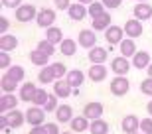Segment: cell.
I'll return each mask as SVG.
<instances>
[{
	"mask_svg": "<svg viewBox=\"0 0 152 134\" xmlns=\"http://www.w3.org/2000/svg\"><path fill=\"white\" fill-rule=\"evenodd\" d=\"M109 75V69L105 65H91L89 71H87V77L93 81V83H103Z\"/></svg>",
	"mask_w": 152,
	"mask_h": 134,
	"instance_id": "12",
	"label": "cell"
},
{
	"mask_svg": "<svg viewBox=\"0 0 152 134\" xmlns=\"http://www.w3.org/2000/svg\"><path fill=\"white\" fill-rule=\"evenodd\" d=\"M134 134H140V132H134Z\"/></svg>",
	"mask_w": 152,
	"mask_h": 134,
	"instance_id": "52",
	"label": "cell"
},
{
	"mask_svg": "<svg viewBox=\"0 0 152 134\" xmlns=\"http://www.w3.org/2000/svg\"><path fill=\"white\" fill-rule=\"evenodd\" d=\"M36 50H39L42 53H45V55H53L56 53V45L51 44V42H48V39H42V42H38V47Z\"/></svg>",
	"mask_w": 152,
	"mask_h": 134,
	"instance_id": "35",
	"label": "cell"
},
{
	"mask_svg": "<svg viewBox=\"0 0 152 134\" xmlns=\"http://www.w3.org/2000/svg\"><path fill=\"white\" fill-rule=\"evenodd\" d=\"M6 118H8V126L14 130V128H20V126L26 122V112H22V111L16 109V111L6 112Z\"/></svg>",
	"mask_w": 152,
	"mask_h": 134,
	"instance_id": "16",
	"label": "cell"
},
{
	"mask_svg": "<svg viewBox=\"0 0 152 134\" xmlns=\"http://www.w3.org/2000/svg\"><path fill=\"white\" fill-rule=\"evenodd\" d=\"M105 39L109 45H121V42L124 39V28L121 26H111L109 30H105Z\"/></svg>",
	"mask_w": 152,
	"mask_h": 134,
	"instance_id": "10",
	"label": "cell"
},
{
	"mask_svg": "<svg viewBox=\"0 0 152 134\" xmlns=\"http://www.w3.org/2000/svg\"><path fill=\"white\" fill-rule=\"evenodd\" d=\"M65 81H67L73 89H79L85 81V73L81 71V69H71V71L67 73V77H65Z\"/></svg>",
	"mask_w": 152,
	"mask_h": 134,
	"instance_id": "23",
	"label": "cell"
},
{
	"mask_svg": "<svg viewBox=\"0 0 152 134\" xmlns=\"http://www.w3.org/2000/svg\"><path fill=\"white\" fill-rule=\"evenodd\" d=\"M132 12H134V18L140 20V22L152 20V6L148 4V2H138V4L132 8Z\"/></svg>",
	"mask_w": 152,
	"mask_h": 134,
	"instance_id": "15",
	"label": "cell"
},
{
	"mask_svg": "<svg viewBox=\"0 0 152 134\" xmlns=\"http://www.w3.org/2000/svg\"><path fill=\"white\" fill-rule=\"evenodd\" d=\"M20 45V39L16 36H10V34H4L0 36V51H12Z\"/></svg>",
	"mask_w": 152,
	"mask_h": 134,
	"instance_id": "22",
	"label": "cell"
},
{
	"mask_svg": "<svg viewBox=\"0 0 152 134\" xmlns=\"http://www.w3.org/2000/svg\"><path fill=\"white\" fill-rule=\"evenodd\" d=\"M140 93L146 97H152V79L146 77L144 81H140Z\"/></svg>",
	"mask_w": 152,
	"mask_h": 134,
	"instance_id": "39",
	"label": "cell"
},
{
	"mask_svg": "<svg viewBox=\"0 0 152 134\" xmlns=\"http://www.w3.org/2000/svg\"><path fill=\"white\" fill-rule=\"evenodd\" d=\"M59 51H61V55H67V57H73L75 51H77V42L71 38H65L59 45Z\"/></svg>",
	"mask_w": 152,
	"mask_h": 134,
	"instance_id": "27",
	"label": "cell"
},
{
	"mask_svg": "<svg viewBox=\"0 0 152 134\" xmlns=\"http://www.w3.org/2000/svg\"><path fill=\"white\" fill-rule=\"evenodd\" d=\"M89 132L91 134H109V122H107V120H103V118L91 120Z\"/></svg>",
	"mask_w": 152,
	"mask_h": 134,
	"instance_id": "28",
	"label": "cell"
},
{
	"mask_svg": "<svg viewBox=\"0 0 152 134\" xmlns=\"http://www.w3.org/2000/svg\"><path fill=\"white\" fill-rule=\"evenodd\" d=\"M79 45L85 47V50H93L97 45L95 30H81V32H79Z\"/></svg>",
	"mask_w": 152,
	"mask_h": 134,
	"instance_id": "11",
	"label": "cell"
},
{
	"mask_svg": "<svg viewBox=\"0 0 152 134\" xmlns=\"http://www.w3.org/2000/svg\"><path fill=\"white\" fill-rule=\"evenodd\" d=\"M109 89H111V93H113L115 97H124V95L130 91V81H129L126 77H121V75H117V77L111 81Z\"/></svg>",
	"mask_w": 152,
	"mask_h": 134,
	"instance_id": "2",
	"label": "cell"
},
{
	"mask_svg": "<svg viewBox=\"0 0 152 134\" xmlns=\"http://www.w3.org/2000/svg\"><path fill=\"white\" fill-rule=\"evenodd\" d=\"M38 81L42 85H50V83H56V77H53V71H51V67L50 65H45L39 69L38 73Z\"/></svg>",
	"mask_w": 152,
	"mask_h": 134,
	"instance_id": "30",
	"label": "cell"
},
{
	"mask_svg": "<svg viewBox=\"0 0 152 134\" xmlns=\"http://www.w3.org/2000/svg\"><path fill=\"white\" fill-rule=\"evenodd\" d=\"M16 87H18V83L4 73L2 79H0V89H2V93H4V95H12V93L16 91Z\"/></svg>",
	"mask_w": 152,
	"mask_h": 134,
	"instance_id": "29",
	"label": "cell"
},
{
	"mask_svg": "<svg viewBox=\"0 0 152 134\" xmlns=\"http://www.w3.org/2000/svg\"><path fill=\"white\" fill-rule=\"evenodd\" d=\"M57 106H59V103H57V97L51 93L50 99H48V103L44 105V111H45V112H56V111H57Z\"/></svg>",
	"mask_w": 152,
	"mask_h": 134,
	"instance_id": "37",
	"label": "cell"
},
{
	"mask_svg": "<svg viewBox=\"0 0 152 134\" xmlns=\"http://www.w3.org/2000/svg\"><path fill=\"white\" fill-rule=\"evenodd\" d=\"M93 28L91 30H95V32H105V30H109L113 24H111V14L109 12H105V14H101V16H97L93 18V24H91Z\"/></svg>",
	"mask_w": 152,
	"mask_h": 134,
	"instance_id": "18",
	"label": "cell"
},
{
	"mask_svg": "<svg viewBox=\"0 0 152 134\" xmlns=\"http://www.w3.org/2000/svg\"><path fill=\"white\" fill-rule=\"evenodd\" d=\"M103 4H105V8H111V10H113V8H118V6L123 4V0H101Z\"/></svg>",
	"mask_w": 152,
	"mask_h": 134,
	"instance_id": "44",
	"label": "cell"
},
{
	"mask_svg": "<svg viewBox=\"0 0 152 134\" xmlns=\"http://www.w3.org/2000/svg\"><path fill=\"white\" fill-rule=\"evenodd\" d=\"M6 75L10 79H14L16 83H22L24 81V77H26V69H24L22 65H12L8 71H6Z\"/></svg>",
	"mask_w": 152,
	"mask_h": 134,
	"instance_id": "32",
	"label": "cell"
},
{
	"mask_svg": "<svg viewBox=\"0 0 152 134\" xmlns=\"http://www.w3.org/2000/svg\"><path fill=\"white\" fill-rule=\"evenodd\" d=\"M36 91H38V87H36L32 81H26V83L20 87V93H18V97H20V100H24V103H34Z\"/></svg>",
	"mask_w": 152,
	"mask_h": 134,
	"instance_id": "14",
	"label": "cell"
},
{
	"mask_svg": "<svg viewBox=\"0 0 152 134\" xmlns=\"http://www.w3.org/2000/svg\"><path fill=\"white\" fill-rule=\"evenodd\" d=\"M89 61L91 65H105V61L109 59V50L107 47H99V45H95L93 50H89Z\"/></svg>",
	"mask_w": 152,
	"mask_h": 134,
	"instance_id": "8",
	"label": "cell"
},
{
	"mask_svg": "<svg viewBox=\"0 0 152 134\" xmlns=\"http://www.w3.org/2000/svg\"><path fill=\"white\" fill-rule=\"evenodd\" d=\"M138 2H146V0H138Z\"/></svg>",
	"mask_w": 152,
	"mask_h": 134,
	"instance_id": "51",
	"label": "cell"
},
{
	"mask_svg": "<svg viewBox=\"0 0 152 134\" xmlns=\"http://www.w3.org/2000/svg\"><path fill=\"white\" fill-rule=\"evenodd\" d=\"M10 67H12V59H10V55H8V51H0V69L8 71Z\"/></svg>",
	"mask_w": 152,
	"mask_h": 134,
	"instance_id": "38",
	"label": "cell"
},
{
	"mask_svg": "<svg viewBox=\"0 0 152 134\" xmlns=\"http://www.w3.org/2000/svg\"><path fill=\"white\" fill-rule=\"evenodd\" d=\"M118 50H121V55L123 57H126V59H129V57H134L136 55V44H134V39H123V42H121V45H118Z\"/></svg>",
	"mask_w": 152,
	"mask_h": 134,
	"instance_id": "24",
	"label": "cell"
},
{
	"mask_svg": "<svg viewBox=\"0 0 152 134\" xmlns=\"http://www.w3.org/2000/svg\"><path fill=\"white\" fill-rule=\"evenodd\" d=\"M28 134H48V132H45V126H32Z\"/></svg>",
	"mask_w": 152,
	"mask_h": 134,
	"instance_id": "46",
	"label": "cell"
},
{
	"mask_svg": "<svg viewBox=\"0 0 152 134\" xmlns=\"http://www.w3.org/2000/svg\"><path fill=\"white\" fill-rule=\"evenodd\" d=\"M51 71H53V77H56V81H59V79H63V77H67V73H69V69L65 65H63L61 61H56V63H51Z\"/></svg>",
	"mask_w": 152,
	"mask_h": 134,
	"instance_id": "33",
	"label": "cell"
},
{
	"mask_svg": "<svg viewBox=\"0 0 152 134\" xmlns=\"http://www.w3.org/2000/svg\"><path fill=\"white\" fill-rule=\"evenodd\" d=\"M146 111H148V114H150V117H152V100H150V103H148V105H146Z\"/></svg>",
	"mask_w": 152,
	"mask_h": 134,
	"instance_id": "48",
	"label": "cell"
},
{
	"mask_svg": "<svg viewBox=\"0 0 152 134\" xmlns=\"http://www.w3.org/2000/svg\"><path fill=\"white\" fill-rule=\"evenodd\" d=\"M53 114H56L57 122H71V120H73V109L69 105H59Z\"/></svg>",
	"mask_w": 152,
	"mask_h": 134,
	"instance_id": "21",
	"label": "cell"
},
{
	"mask_svg": "<svg viewBox=\"0 0 152 134\" xmlns=\"http://www.w3.org/2000/svg\"><path fill=\"white\" fill-rule=\"evenodd\" d=\"M103 111H105L103 103H99V100H91V103H87V105H85L83 117L89 118V120H97V118L103 117Z\"/></svg>",
	"mask_w": 152,
	"mask_h": 134,
	"instance_id": "6",
	"label": "cell"
},
{
	"mask_svg": "<svg viewBox=\"0 0 152 134\" xmlns=\"http://www.w3.org/2000/svg\"><path fill=\"white\" fill-rule=\"evenodd\" d=\"M121 128H123L124 134H134L140 130V118L136 117V114H126L123 117L121 120Z\"/></svg>",
	"mask_w": 152,
	"mask_h": 134,
	"instance_id": "7",
	"label": "cell"
},
{
	"mask_svg": "<svg viewBox=\"0 0 152 134\" xmlns=\"http://www.w3.org/2000/svg\"><path fill=\"white\" fill-rule=\"evenodd\" d=\"M140 130H142V134H152V118H142Z\"/></svg>",
	"mask_w": 152,
	"mask_h": 134,
	"instance_id": "40",
	"label": "cell"
},
{
	"mask_svg": "<svg viewBox=\"0 0 152 134\" xmlns=\"http://www.w3.org/2000/svg\"><path fill=\"white\" fill-rule=\"evenodd\" d=\"M18 99H20V97H16L14 93H12V95H2L0 97V112L6 114V112H10V111H16Z\"/></svg>",
	"mask_w": 152,
	"mask_h": 134,
	"instance_id": "17",
	"label": "cell"
},
{
	"mask_svg": "<svg viewBox=\"0 0 152 134\" xmlns=\"http://www.w3.org/2000/svg\"><path fill=\"white\" fill-rule=\"evenodd\" d=\"M53 95H56L57 99H67L69 95H73V87H71L65 79H59V81L53 83Z\"/></svg>",
	"mask_w": 152,
	"mask_h": 134,
	"instance_id": "13",
	"label": "cell"
},
{
	"mask_svg": "<svg viewBox=\"0 0 152 134\" xmlns=\"http://www.w3.org/2000/svg\"><path fill=\"white\" fill-rule=\"evenodd\" d=\"M61 134H71V132H61Z\"/></svg>",
	"mask_w": 152,
	"mask_h": 134,
	"instance_id": "50",
	"label": "cell"
},
{
	"mask_svg": "<svg viewBox=\"0 0 152 134\" xmlns=\"http://www.w3.org/2000/svg\"><path fill=\"white\" fill-rule=\"evenodd\" d=\"M45 132L48 134H61V130H59V122H45Z\"/></svg>",
	"mask_w": 152,
	"mask_h": 134,
	"instance_id": "41",
	"label": "cell"
},
{
	"mask_svg": "<svg viewBox=\"0 0 152 134\" xmlns=\"http://www.w3.org/2000/svg\"><path fill=\"white\" fill-rule=\"evenodd\" d=\"M45 39H48V42H51L53 45H57V44L61 45V42L65 38H63V32L57 28V26H51V28L45 30Z\"/></svg>",
	"mask_w": 152,
	"mask_h": 134,
	"instance_id": "26",
	"label": "cell"
},
{
	"mask_svg": "<svg viewBox=\"0 0 152 134\" xmlns=\"http://www.w3.org/2000/svg\"><path fill=\"white\" fill-rule=\"evenodd\" d=\"M87 10H89V16L91 18H97V16H101V14H105V4L103 2H99V0H95L93 4H89L87 6Z\"/></svg>",
	"mask_w": 152,
	"mask_h": 134,
	"instance_id": "34",
	"label": "cell"
},
{
	"mask_svg": "<svg viewBox=\"0 0 152 134\" xmlns=\"http://www.w3.org/2000/svg\"><path fill=\"white\" fill-rule=\"evenodd\" d=\"M2 6H4V8H14V10H18V8L22 6V0H2Z\"/></svg>",
	"mask_w": 152,
	"mask_h": 134,
	"instance_id": "42",
	"label": "cell"
},
{
	"mask_svg": "<svg viewBox=\"0 0 152 134\" xmlns=\"http://www.w3.org/2000/svg\"><path fill=\"white\" fill-rule=\"evenodd\" d=\"M123 28H124L126 38H130V39L140 38L142 32H144V28H142V22H140V20H136V18H132V20H126V24H124Z\"/></svg>",
	"mask_w": 152,
	"mask_h": 134,
	"instance_id": "9",
	"label": "cell"
},
{
	"mask_svg": "<svg viewBox=\"0 0 152 134\" xmlns=\"http://www.w3.org/2000/svg\"><path fill=\"white\" fill-rule=\"evenodd\" d=\"M53 4H56V8H59V10H69V8H71V0H53Z\"/></svg>",
	"mask_w": 152,
	"mask_h": 134,
	"instance_id": "43",
	"label": "cell"
},
{
	"mask_svg": "<svg viewBox=\"0 0 152 134\" xmlns=\"http://www.w3.org/2000/svg\"><path fill=\"white\" fill-rule=\"evenodd\" d=\"M8 28H10V22H8V18H6V16H0V34L4 36Z\"/></svg>",
	"mask_w": 152,
	"mask_h": 134,
	"instance_id": "45",
	"label": "cell"
},
{
	"mask_svg": "<svg viewBox=\"0 0 152 134\" xmlns=\"http://www.w3.org/2000/svg\"><path fill=\"white\" fill-rule=\"evenodd\" d=\"M146 73H148V77H150V79H152V63H150V65H148V69H146Z\"/></svg>",
	"mask_w": 152,
	"mask_h": 134,
	"instance_id": "49",
	"label": "cell"
},
{
	"mask_svg": "<svg viewBox=\"0 0 152 134\" xmlns=\"http://www.w3.org/2000/svg\"><path fill=\"white\" fill-rule=\"evenodd\" d=\"M69 18L71 20H75V22H81L87 14H89V10H87V6L85 4H79V2H75V4H71V8L67 10Z\"/></svg>",
	"mask_w": 152,
	"mask_h": 134,
	"instance_id": "20",
	"label": "cell"
},
{
	"mask_svg": "<svg viewBox=\"0 0 152 134\" xmlns=\"http://www.w3.org/2000/svg\"><path fill=\"white\" fill-rule=\"evenodd\" d=\"M38 12L39 10L36 8L34 4H22L16 10V20H18V22H22V24L32 22V20H36V18H38Z\"/></svg>",
	"mask_w": 152,
	"mask_h": 134,
	"instance_id": "3",
	"label": "cell"
},
{
	"mask_svg": "<svg viewBox=\"0 0 152 134\" xmlns=\"http://www.w3.org/2000/svg\"><path fill=\"white\" fill-rule=\"evenodd\" d=\"M130 65L132 63L126 59V57H123V55H117L111 61V71L115 73V75H121V77H126V73L130 71Z\"/></svg>",
	"mask_w": 152,
	"mask_h": 134,
	"instance_id": "5",
	"label": "cell"
},
{
	"mask_svg": "<svg viewBox=\"0 0 152 134\" xmlns=\"http://www.w3.org/2000/svg\"><path fill=\"white\" fill-rule=\"evenodd\" d=\"M26 122L30 124V126H44L45 124V111L44 106H36L32 105L26 111Z\"/></svg>",
	"mask_w": 152,
	"mask_h": 134,
	"instance_id": "1",
	"label": "cell"
},
{
	"mask_svg": "<svg viewBox=\"0 0 152 134\" xmlns=\"http://www.w3.org/2000/svg\"><path fill=\"white\" fill-rule=\"evenodd\" d=\"M36 22H38L39 28H51L53 24H56V10H51V8H42L38 12V18H36Z\"/></svg>",
	"mask_w": 152,
	"mask_h": 134,
	"instance_id": "4",
	"label": "cell"
},
{
	"mask_svg": "<svg viewBox=\"0 0 152 134\" xmlns=\"http://www.w3.org/2000/svg\"><path fill=\"white\" fill-rule=\"evenodd\" d=\"M48 99H50L48 91H45V89H39V87H38V91H36V97H34V103H32V105H36V106H44L45 103H48Z\"/></svg>",
	"mask_w": 152,
	"mask_h": 134,
	"instance_id": "36",
	"label": "cell"
},
{
	"mask_svg": "<svg viewBox=\"0 0 152 134\" xmlns=\"http://www.w3.org/2000/svg\"><path fill=\"white\" fill-rule=\"evenodd\" d=\"M30 61L34 63V65H38V67H45L48 61H50V55L42 53L39 50H34V51H30Z\"/></svg>",
	"mask_w": 152,
	"mask_h": 134,
	"instance_id": "31",
	"label": "cell"
},
{
	"mask_svg": "<svg viewBox=\"0 0 152 134\" xmlns=\"http://www.w3.org/2000/svg\"><path fill=\"white\" fill-rule=\"evenodd\" d=\"M79 4H85V6H89V4H93V2H95V0H77Z\"/></svg>",
	"mask_w": 152,
	"mask_h": 134,
	"instance_id": "47",
	"label": "cell"
},
{
	"mask_svg": "<svg viewBox=\"0 0 152 134\" xmlns=\"http://www.w3.org/2000/svg\"><path fill=\"white\" fill-rule=\"evenodd\" d=\"M152 63V57L148 51H136V55L132 57V67H136V69H148V65Z\"/></svg>",
	"mask_w": 152,
	"mask_h": 134,
	"instance_id": "19",
	"label": "cell"
},
{
	"mask_svg": "<svg viewBox=\"0 0 152 134\" xmlns=\"http://www.w3.org/2000/svg\"><path fill=\"white\" fill-rule=\"evenodd\" d=\"M69 126H71V132H85V130H89L91 120L85 118L83 114L81 117H73V120L69 122Z\"/></svg>",
	"mask_w": 152,
	"mask_h": 134,
	"instance_id": "25",
	"label": "cell"
}]
</instances>
